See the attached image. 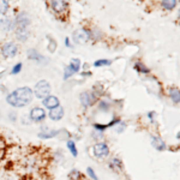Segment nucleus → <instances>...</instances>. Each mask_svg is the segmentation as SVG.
Instances as JSON below:
<instances>
[{
  "instance_id": "obj_5",
  "label": "nucleus",
  "mask_w": 180,
  "mask_h": 180,
  "mask_svg": "<svg viewBox=\"0 0 180 180\" xmlns=\"http://www.w3.org/2000/svg\"><path fill=\"white\" fill-rule=\"evenodd\" d=\"M17 51L18 47L13 42H6L1 48V53L5 58H13L17 54Z\"/></svg>"
},
{
  "instance_id": "obj_4",
  "label": "nucleus",
  "mask_w": 180,
  "mask_h": 180,
  "mask_svg": "<svg viewBox=\"0 0 180 180\" xmlns=\"http://www.w3.org/2000/svg\"><path fill=\"white\" fill-rule=\"evenodd\" d=\"M93 151H94V155L98 158H105L109 155V149L106 143H96L93 147Z\"/></svg>"
},
{
  "instance_id": "obj_22",
  "label": "nucleus",
  "mask_w": 180,
  "mask_h": 180,
  "mask_svg": "<svg viewBox=\"0 0 180 180\" xmlns=\"http://www.w3.org/2000/svg\"><path fill=\"white\" fill-rule=\"evenodd\" d=\"M8 10V3L5 1V0H0V13H5Z\"/></svg>"
},
{
  "instance_id": "obj_26",
  "label": "nucleus",
  "mask_w": 180,
  "mask_h": 180,
  "mask_svg": "<svg viewBox=\"0 0 180 180\" xmlns=\"http://www.w3.org/2000/svg\"><path fill=\"white\" fill-rule=\"evenodd\" d=\"M57 133H58V131H52L51 133H40L38 136L41 138H51V137H54Z\"/></svg>"
},
{
  "instance_id": "obj_24",
  "label": "nucleus",
  "mask_w": 180,
  "mask_h": 180,
  "mask_svg": "<svg viewBox=\"0 0 180 180\" xmlns=\"http://www.w3.org/2000/svg\"><path fill=\"white\" fill-rule=\"evenodd\" d=\"M21 70H22V63H18V64H16V65L13 66L11 73H12V75H17V73L21 72Z\"/></svg>"
},
{
  "instance_id": "obj_21",
  "label": "nucleus",
  "mask_w": 180,
  "mask_h": 180,
  "mask_svg": "<svg viewBox=\"0 0 180 180\" xmlns=\"http://www.w3.org/2000/svg\"><path fill=\"white\" fill-rule=\"evenodd\" d=\"M135 68L137 70V71H139V72H143V73H147V72H149V68L147 67V66H144L143 64H136L135 65Z\"/></svg>"
},
{
  "instance_id": "obj_15",
  "label": "nucleus",
  "mask_w": 180,
  "mask_h": 180,
  "mask_svg": "<svg viewBox=\"0 0 180 180\" xmlns=\"http://www.w3.org/2000/svg\"><path fill=\"white\" fill-rule=\"evenodd\" d=\"M109 167H111L113 171H120V169L123 168V165H121V161L118 158V157H114V158H112V161L109 162Z\"/></svg>"
},
{
  "instance_id": "obj_8",
  "label": "nucleus",
  "mask_w": 180,
  "mask_h": 180,
  "mask_svg": "<svg viewBox=\"0 0 180 180\" xmlns=\"http://www.w3.org/2000/svg\"><path fill=\"white\" fill-rule=\"evenodd\" d=\"M30 118H31L34 121H41L46 118V112L45 109L40 108V107H35L30 111Z\"/></svg>"
},
{
  "instance_id": "obj_2",
  "label": "nucleus",
  "mask_w": 180,
  "mask_h": 180,
  "mask_svg": "<svg viewBox=\"0 0 180 180\" xmlns=\"http://www.w3.org/2000/svg\"><path fill=\"white\" fill-rule=\"evenodd\" d=\"M51 93V84L47 81L42 79V81L37 82V84L35 85V96L37 98H46L47 96H49Z\"/></svg>"
},
{
  "instance_id": "obj_16",
  "label": "nucleus",
  "mask_w": 180,
  "mask_h": 180,
  "mask_svg": "<svg viewBox=\"0 0 180 180\" xmlns=\"http://www.w3.org/2000/svg\"><path fill=\"white\" fill-rule=\"evenodd\" d=\"M169 96H171L173 102L179 103V101H180V93H179L178 88H173V89L169 90Z\"/></svg>"
},
{
  "instance_id": "obj_6",
  "label": "nucleus",
  "mask_w": 180,
  "mask_h": 180,
  "mask_svg": "<svg viewBox=\"0 0 180 180\" xmlns=\"http://www.w3.org/2000/svg\"><path fill=\"white\" fill-rule=\"evenodd\" d=\"M89 40V33L85 29H78L73 33V41L76 43H85Z\"/></svg>"
},
{
  "instance_id": "obj_18",
  "label": "nucleus",
  "mask_w": 180,
  "mask_h": 180,
  "mask_svg": "<svg viewBox=\"0 0 180 180\" xmlns=\"http://www.w3.org/2000/svg\"><path fill=\"white\" fill-rule=\"evenodd\" d=\"M67 148H68V150H70V153L72 154V156L76 157L77 154H78V151H77V148H76L75 142H73V141H67Z\"/></svg>"
},
{
  "instance_id": "obj_23",
  "label": "nucleus",
  "mask_w": 180,
  "mask_h": 180,
  "mask_svg": "<svg viewBox=\"0 0 180 180\" xmlns=\"http://www.w3.org/2000/svg\"><path fill=\"white\" fill-rule=\"evenodd\" d=\"M87 173L89 174V177L91 178L93 180H98V178H97V175H96V173H95V171L91 168V167H88L87 168Z\"/></svg>"
},
{
  "instance_id": "obj_27",
  "label": "nucleus",
  "mask_w": 180,
  "mask_h": 180,
  "mask_svg": "<svg viewBox=\"0 0 180 180\" xmlns=\"http://www.w3.org/2000/svg\"><path fill=\"white\" fill-rule=\"evenodd\" d=\"M38 57V54H37V52L36 51H34V49H33V51H30L29 52V58L30 59H36Z\"/></svg>"
},
{
  "instance_id": "obj_1",
  "label": "nucleus",
  "mask_w": 180,
  "mask_h": 180,
  "mask_svg": "<svg viewBox=\"0 0 180 180\" xmlns=\"http://www.w3.org/2000/svg\"><path fill=\"white\" fill-rule=\"evenodd\" d=\"M33 98H34L33 90L28 87H23V88H18L15 91H12L6 97V101L12 107L19 108V107H24L29 105L33 101Z\"/></svg>"
},
{
  "instance_id": "obj_11",
  "label": "nucleus",
  "mask_w": 180,
  "mask_h": 180,
  "mask_svg": "<svg viewBox=\"0 0 180 180\" xmlns=\"http://www.w3.org/2000/svg\"><path fill=\"white\" fill-rule=\"evenodd\" d=\"M16 36L19 41H27V38L29 37V30L27 28H17Z\"/></svg>"
},
{
  "instance_id": "obj_9",
  "label": "nucleus",
  "mask_w": 180,
  "mask_h": 180,
  "mask_svg": "<svg viewBox=\"0 0 180 180\" xmlns=\"http://www.w3.org/2000/svg\"><path fill=\"white\" fill-rule=\"evenodd\" d=\"M43 106L49 108V109H53L58 106H60V101L57 96H53V95H49L47 96L46 98H43Z\"/></svg>"
},
{
  "instance_id": "obj_19",
  "label": "nucleus",
  "mask_w": 180,
  "mask_h": 180,
  "mask_svg": "<svg viewBox=\"0 0 180 180\" xmlns=\"http://www.w3.org/2000/svg\"><path fill=\"white\" fill-rule=\"evenodd\" d=\"M162 6L167 10H173L177 6V1L175 0H165V1H162Z\"/></svg>"
},
{
  "instance_id": "obj_14",
  "label": "nucleus",
  "mask_w": 180,
  "mask_h": 180,
  "mask_svg": "<svg viewBox=\"0 0 180 180\" xmlns=\"http://www.w3.org/2000/svg\"><path fill=\"white\" fill-rule=\"evenodd\" d=\"M51 5H52L54 11H57V12H63L64 10H65V7H66V3L65 1H59V0L52 1Z\"/></svg>"
},
{
  "instance_id": "obj_28",
  "label": "nucleus",
  "mask_w": 180,
  "mask_h": 180,
  "mask_svg": "<svg viewBox=\"0 0 180 180\" xmlns=\"http://www.w3.org/2000/svg\"><path fill=\"white\" fill-rule=\"evenodd\" d=\"M65 45H66V47H70V46H71V45H70V42H68V38H67V37L65 38Z\"/></svg>"
},
{
  "instance_id": "obj_3",
  "label": "nucleus",
  "mask_w": 180,
  "mask_h": 180,
  "mask_svg": "<svg viewBox=\"0 0 180 180\" xmlns=\"http://www.w3.org/2000/svg\"><path fill=\"white\" fill-rule=\"evenodd\" d=\"M79 68H81V60L77 59V58H73V59L71 60V63H70V65L65 67L64 79H68L72 75L77 73V72L79 71Z\"/></svg>"
},
{
  "instance_id": "obj_10",
  "label": "nucleus",
  "mask_w": 180,
  "mask_h": 180,
  "mask_svg": "<svg viewBox=\"0 0 180 180\" xmlns=\"http://www.w3.org/2000/svg\"><path fill=\"white\" fill-rule=\"evenodd\" d=\"M64 115V109L61 106H58L53 109H51L49 111V118H51L52 120H54V121H58V120H60L63 118Z\"/></svg>"
},
{
  "instance_id": "obj_25",
  "label": "nucleus",
  "mask_w": 180,
  "mask_h": 180,
  "mask_svg": "<svg viewBox=\"0 0 180 180\" xmlns=\"http://www.w3.org/2000/svg\"><path fill=\"white\" fill-rule=\"evenodd\" d=\"M79 177H81V173H79L78 171H76V169H73V171L70 173V178H71L72 180H77Z\"/></svg>"
},
{
  "instance_id": "obj_20",
  "label": "nucleus",
  "mask_w": 180,
  "mask_h": 180,
  "mask_svg": "<svg viewBox=\"0 0 180 180\" xmlns=\"http://www.w3.org/2000/svg\"><path fill=\"white\" fill-rule=\"evenodd\" d=\"M112 61L111 60H107V59H100V60H96V61L94 63V66H105V65H109Z\"/></svg>"
},
{
  "instance_id": "obj_12",
  "label": "nucleus",
  "mask_w": 180,
  "mask_h": 180,
  "mask_svg": "<svg viewBox=\"0 0 180 180\" xmlns=\"http://www.w3.org/2000/svg\"><path fill=\"white\" fill-rule=\"evenodd\" d=\"M93 95L90 94L89 91H85V93H82L81 95V103L84 106V107H89L90 105L93 103Z\"/></svg>"
},
{
  "instance_id": "obj_13",
  "label": "nucleus",
  "mask_w": 180,
  "mask_h": 180,
  "mask_svg": "<svg viewBox=\"0 0 180 180\" xmlns=\"http://www.w3.org/2000/svg\"><path fill=\"white\" fill-rule=\"evenodd\" d=\"M151 143H153V147L155 149H157V150H161L162 151V150L166 149V143L160 137H153L151 138Z\"/></svg>"
},
{
  "instance_id": "obj_7",
  "label": "nucleus",
  "mask_w": 180,
  "mask_h": 180,
  "mask_svg": "<svg viewBox=\"0 0 180 180\" xmlns=\"http://www.w3.org/2000/svg\"><path fill=\"white\" fill-rule=\"evenodd\" d=\"M15 24L17 25V28H27L30 24V17L24 12L19 13L15 19Z\"/></svg>"
},
{
  "instance_id": "obj_17",
  "label": "nucleus",
  "mask_w": 180,
  "mask_h": 180,
  "mask_svg": "<svg viewBox=\"0 0 180 180\" xmlns=\"http://www.w3.org/2000/svg\"><path fill=\"white\" fill-rule=\"evenodd\" d=\"M12 27V23L10 19L7 18H4V19H0V28L4 29V31H7V30H10Z\"/></svg>"
}]
</instances>
